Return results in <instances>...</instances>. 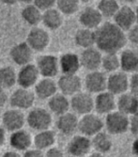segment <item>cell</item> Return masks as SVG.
<instances>
[{"label": "cell", "mask_w": 138, "mask_h": 157, "mask_svg": "<svg viewBox=\"0 0 138 157\" xmlns=\"http://www.w3.org/2000/svg\"><path fill=\"white\" fill-rule=\"evenodd\" d=\"M137 113H138V112H137Z\"/></svg>", "instance_id": "54"}, {"label": "cell", "mask_w": 138, "mask_h": 157, "mask_svg": "<svg viewBox=\"0 0 138 157\" xmlns=\"http://www.w3.org/2000/svg\"><path fill=\"white\" fill-rule=\"evenodd\" d=\"M43 154H44V157H65L63 151L59 148L54 147V146L46 150L43 152Z\"/></svg>", "instance_id": "40"}, {"label": "cell", "mask_w": 138, "mask_h": 157, "mask_svg": "<svg viewBox=\"0 0 138 157\" xmlns=\"http://www.w3.org/2000/svg\"><path fill=\"white\" fill-rule=\"evenodd\" d=\"M105 72L109 74H113L117 72V70L120 68L119 63V56L117 54H105L103 56L102 65H101Z\"/></svg>", "instance_id": "35"}, {"label": "cell", "mask_w": 138, "mask_h": 157, "mask_svg": "<svg viewBox=\"0 0 138 157\" xmlns=\"http://www.w3.org/2000/svg\"><path fill=\"white\" fill-rule=\"evenodd\" d=\"M36 67L43 78H54L59 73L58 59L54 55H43L38 58Z\"/></svg>", "instance_id": "9"}, {"label": "cell", "mask_w": 138, "mask_h": 157, "mask_svg": "<svg viewBox=\"0 0 138 157\" xmlns=\"http://www.w3.org/2000/svg\"><path fill=\"white\" fill-rule=\"evenodd\" d=\"M58 63L63 75H77L81 68L79 56L72 52L63 54L58 59Z\"/></svg>", "instance_id": "22"}, {"label": "cell", "mask_w": 138, "mask_h": 157, "mask_svg": "<svg viewBox=\"0 0 138 157\" xmlns=\"http://www.w3.org/2000/svg\"><path fill=\"white\" fill-rule=\"evenodd\" d=\"M8 102H9V96L7 94L6 90L0 87V108L4 107Z\"/></svg>", "instance_id": "42"}, {"label": "cell", "mask_w": 138, "mask_h": 157, "mask_svg": "<svg viewBox=\"0 0 138 157\" xmlns=\"http://www.w3.org/2000/svg\"><path fill=\"white\" fill-rule=\"evenodd\" d=\"M92 150L91 139L83 135H74L68 142L67 151L74 157H86Z\"/></svg>", "instance_id": "8"}, {"label": "cell", "mask_w": 138, "mask_h": 157, "mask_svg": "<svg viewBox=\"0 0 138 157\" xmlns=\"http://www.w3.org/2000/svg\"><path fill=\"white\" fill-rule=\"evenodd\" d=\"M50 40V35L44 28L34 26L27 33L25 42L32 51L41 52L49 46Z\"/></svg>", "instance_id": "7"}, {"label": "cell", "mask_w": 138, "mask_h": 157, "mask_svg": "<svg viewBox=\"0 0 138 157\" xmlns=\"http://www.w3.org/2000/svg\"><path fill=\"white\" fill-rule=\"evenodd\" d=\"M57 141L56 132L52 129H46L38 132L33 137V144L35 149L39 151H46L54 146Z\"/></svg>", "instance_id": "26"}, {"label": "cell", "mask_w": 138, "mask_h": 157, "mask_svg": "<svg viewBox=\"0 0 138 157\" xmlns=\"http://www.w3.org/2000/svg\"><path fill=\"white\" fill-rule=\"evenodd\" d=\"M22 157H44L43 151L38 149H29L24 151V155Z\"/></svg>", "instance_id": "41"}, {"label": "cell", "mask_w": 138, "mask_h": 157, "mask_svg": "<svg viewBox=\"0 0 138 157\" xmlns=\"http://www.w3.org/2000/svg\"><path fill=\"white\" fill-rule=\"evenodd\" d=\"M41 15H43V11L32 3L25 5L21 10V16L24 22L32 27L38 26V25L41 23Z\"/></svg>", "instance_id": "30"}, {"label": "cell", "mask_w": 138, "mask_h": 157, "mask_svg": "<svg viewBox=\"0 0 138 157\" xmlns=\"http://www.w3.org/2000/svg\"><path fill=\"white\" fill-rule=\"evenodd\" d=\"M6 130L4 129V128L2 126H0V146L4 145L5 141H6Z\"/></svg>", "instance_id": "45"}, {"label": "cell", "mask_w": 138, "mask_h": 157, "mask_svg": "<svg viewBox=\"0 0 138 157\" xmlns=\"http://www.w3.org/2000/svg\"><path fill=\"white\" fill-rule=\"evenodd\" d=\"M58 10L66 16H71L75 14L80 8L79 0H57Z\"/></svg>", "instance_id": "33"}, {"label": "cell", "mask_w": 138, "mask_h": 157, "mask_svg": "<svg viewBox=\"0 0 138 157\" xmlns=\"http://www.w3.org/2000/svg\"><path fill=\"white\" fill-rule=\"evenodd\" d=\"M126 37L132 44L138 45V24H135L132 28H130Z\"/></svg>", "instance_id": "39"}, {"label": "cell", "mask_w": 138, "mask_h": 157, "mask_svg": "<svg viewBox=\"0 0 138 157\" xmlns=\"http://www.w3.org/2000/svg\"><path fill=\"white\" fill-rule=\"evenodd\" d=\"M117 109V98L113 94L104 90L98 93L94 98V110L98 115H107Z\"/></svg>", "instance_id": "14"}, {"label": "cell", "mask_w": 138, "mask_h": 157, "mask_svg": "<svg viewBox=\"0 0 138 157\" xmlns=\"http://www.w3.org/2000/svg\"><path fill=\"white\" fill-rule=\"evenodd\" d=\"M58 84L53 78H43L34 86V94L40 100H49L58 93Z\"/></svg>", "instance_id": "23"}, {"label": "cell", "mask_w": 138, "mask_h": 157, "mask_svg": "<svg viewBox=\"0 0 138 157\" xmlns=\"http://www.w3.org/2000/svg\"><path fill=\"white\" fill-rule=\"evenodd\" d=\"M57 84L60 93L67 97L80 92L83 87V81L77 75H62Z\"/></svg>", "instance_id": "12"}, {"label": "cell", "mask_w": 138, "mask_h": 157, "mask_svg": "<svg viewBox=\"0 0 138 157\" xmlns=\"http://www.w3.org/2000/svg\"><path fill=\"white\" fill-rule=\"evenodd\" d=\"M134 14H135V20H136V24H138V6L135 8L134 10Z\"/></svg>", "instance_id": "49"}, {"label": "cell", "mask_w": 138, "mask_h": 157, "mask_svg": "<svg viewBox=\"0 0 138 157\" xmlns=\"http://www.w3.org/2000/svg\"><path fill=\"white\" fill-rule=\"evenodd\" d=\"M132 152L134 156L138 157V136H135L132 144Z\"/></svg>", "instance_id": "44"}, {"label": "cell", "mask_w": 138, "mask_h": 157, "mask_svg": "<svg viewBox=\"0 0 138 157\" xmlns=\"http://www.w3.org/2000/svg\"><path fill=\"white\" fill-rule=\"evenodd\" d=\"M2 127L10 133L23 129L25 124V116L23 111L11 108L6 110L1 116Z\"/></svg>", "instance_id": "10"}, {"label": "cell", "mask_w": 138, "mask_h": 157, "mask_svg": "<svg viewBox=\"0 0 138 157\" xmlns=\"http://www.w3.org/2000/svg\"><path fill=\"white\" fill-rule=\"evenodd\" d=\"M17 1L20 3L25 4V5H28V4H31L33 2V0H17Z\"/></svg>", "instance_id": "48"}, {"label": "cell", "mask_w": 138, "mask_h": 157, "mask_svg": "<svg viewBox=\"0 0 138 157\" xmlns=\"http://www.w3.org/2000/svg\"><path fill=\"white\" fill-rule=\"evenodd\" d=\"M78 117L73 112H67L58 116L56 125L59 133L64 136H73L78 130Z\"/></svg>", "instance_id": "21"}, {"label": "cell", "mask_w": 138, "mask_h": 157, "mask_svg": "<svg viewBox=\"0 0 138 157\" xmlns=\"http://www.w3.org/2000/svg\"><path fill=\"white\" fill-rule=\"evenodd\" d=\"M9 142L10 147L16 151H25L29 150L33 144V137L24 128L15 132H12L9 136Z\"/></svg>", "instance_id": "20"}, {"label": "cell", "mask_w": 138, "mask_h": 157, "mask_svg": "<svg viewBox=\"0 0 138 157\" xmlns=\"http://www.w3.org/2000/svg\"><path fill=\"white\" fill-rule=\"evenodd\" d=\"M36 100L34 91L28 89L19 88L15 90L9 97V102L12 108L21 111L32 108Z\"/></svg>", "instance_id": "6"}, {"label": "cell", "mask_w": 138, "mask_h": 157, "mask_svg": "<svg viewBox=\"0 0 138 157\" xmlns=\"http://www.w3.org/2000/svg\"><path fill=\"white\" fill-rule=\"evenodd\" d=\"M120 69L125 74H135L138 72V53L132 50H123L119 56Z\"/></svg>", "instance_id": "25"}, {"label": "cell", "mask_w": 138, "mask_h": 157, "mask_svg": "<svg viewBox=\"0 0 138 157\" xmlns=\"http://www.w3.org/2000/svg\"><path fill=\"white\" fill-rule=\"evenodd\" d=\"M48 107L51 113L60 116L70 110V100L61 93H56L48 100Z\"/></svg>", "instance_id": "28"}, {"label": "cell", "mask_w": 138, "mask_h": 157, "mask_svg": "<svg viewBox=\"0 0 138 157\" xmlns=\"http://www.w3.org/2000/svg\"><path fill=\"white\" fill-rule=\"evenodd\" d=\"M41 23L50 30H58L63 25V15L58 9H49L43 11Z\"/></svg>", "instance_id": "29"}, {"label": "cell", "mask_w": 138, "mask_h": 157, "mask_svg": "<svg viewBox=\"0 0 138 157\" xmlns=\"http://www.w3.org/2000/svg\"><path fill=\"white\" fill-rule=\"evenodd\" d=\"M94 33L97 49L104 54H117L125 47L128 40L125 32L113 22L103 23Z\"/></svg>", "instance_id": "1"}, {"label": "cell", "mask_w": 138, "mask_h": 157, "mask_svg": "<svg viewBox=\"0 0 138 157\" xmlns=\"http://www.w3.org/2000/svg\"><path fill=\"white\" fill-rule=\"evenodd\" d=\"M117 110L128 117L138 112V97L131 92L123 93L117 99Z\"/></svg>", "instance_id": "24"}, {"label": "cell", "mask_w": 138, "mask_h": 157, "mask_svg": "<svg viewBox=\"0 0 138 157\" xmlns=\"http://www.w3.org/2000/svg\"><path fill=\"white\" fill-rule=\"evenodd\" d=\"M79 59L81 67L85 68L89 72H93V71H98V69L101 67L103 55L99 49L90 47L83 50Z\"/></svg>", "instance_id": "16"}, {"label": "cell", "mask_w": 138, "mask_h": 157, "mask_svg": "<svg viewBox=\"0 0 138 157\" xmlns=\"http://www.w3.org/2000/svg\"><path fill=\"white\" fill-rule=\"evenodd\" d=\"M67 157H74V156H72V155H69V156H67Z\"/></svg>", "instance_id": "53"}, {"label": "cell", "mask_w": 138, "mask_h": 157, "mask_svg": "<svg viewBox=\"0 0 138 157\" xmlns=\"http://www.w3.org/2000/svg\"><path fill=\"white\" fill-rule=\"evenodd\" d=\"M9 56L16 65L22 67L31 63L33 59V51L25 41H22L11 47L9 51Z\"/></svg>", "instance_id": "17"}, {"label": "cell", "mask_w": 138, "mask_h": 157, "mask_svg": "<svg viewBox=\"0 0 138 157\" xmlns=\"http://www.w3.org/2000/svg\"><path fill=\"white\" fill-rule=\"evenodd\" d=\"M25 121L31 129L39 132L50 129L53 123V117L50 111L43 107H35L28 112L25 117Z\"/></svg>", "instance_id": "3"}, {"label": "cell", "mask_w": 138, "mask_h": 157, "mask_svg": "<svg viewBox=\"0 0 138 157\" xmlns=\"http://www.w3.org/2000/svg\"><path fill=\"white\" fill-rule=\"evenodd\" d=\"M104 127L103 120L98 114L89 113L81 116L78 121V130L81 135L88 137H92L98 133L102 132Z\"/></svg>", "instance_id": "4"}, {"label": "cell", "mask_w": 138, "mask_h": 157, "mask_svg": "<svg viewBox=\"0 0 138 157\" xmlns=\"http://www.w3.org/2000/svg\"><path fill=\"white\" fill-rule=\"evenodd\" d=\"M107 76L100 71L89 72L84 80V85L87 91L90 94H98L106 90Z\"/></svg>", "instance_id": "15"}, {"label": "cell", "mask_w": 138, "mask_h": 157, "mask_svg": "<svg viewBox=\"0 0 138 157\" xmlns=\"http://www.w3.org/2000/svg\"><path fill=\"white\" fill-rule=\"evenodd\" d=\"M91 146L96 152L107 154L113 149L112 137L107 132L102 131L97 135H95L94 136H92Z\"/></svg>", "instance_id": "27"}, {"label": "cell", "mask_w": 138, "mask_h": 157, "mask_svg": "<svg viewBox=\"0 0 138 157\" xmlns=\"http://www.w3.org/2000/svg\"><path fill=\"white\" fill-rule=\"evenodd\" d=\"M1 157H22V155L19 153V151L12 150V151H8L4 152Z\"/></svg>", "instance_id": "43"}, {"label": "cell", "mask_w": 138, "mask_h": 157, "mask_svg": "<svg viewBox=\"0 0 138 157\" xmlns=\"http://www.w3.org/2000/svg\"><path fill=\"white\" fill-rule=\"evenodd\" d=\"M1 116H2V114H1V112H0V121H1Z\"/></svg>", "instance_id": "52"}, {"label": "cell", "mask_w": 138, "mask_h": 157, "mask_svg": "<svg viewBox=\"0 0 138 157\" xmlns=\"http://www.w3.org/2000/svg\"><path fill=\"white\" fill-rule=\"evenodd\" d=\"M17 82V73L11 66L0 68V87L4 90L14 87Z\"/></svg>", "instance_id": "32"}, {"label": "cell", "mask_w": 138, "mask_h": 157, "mask_svg": "<svg viewBox=\"0 0 138 157\" xmlns=\"http://www.w3.org/2000/svg\"><path fill=\"white\" fill-rule=\"evenodd\" d=\"M106 90L114 96H119L129 90V77L123 72L110 74L106 81Z\"/></svg>", "instance_id": "11"}, {"label": "cell", "mask_w": 138, "mask_h": 157, "mask_svg": "<svg viewBox=\"0 0 138 157\" xmlns=\"http://www.w3.org/2000/svg\"><path fill=\"white\" fill-rule=\"evenodd\" d=\"M88 157H107L106 154H103V153H100V152H92V153H89L88 155Z\"/></svg>", "instance_id": "46"}, {"label": "cell", "mask_w": 138, "mask_h": 157, "mask_svg": "<svg viewBox=\"0 0 138 157\" xmlns=\"http://www.w3.org/2000/svg\"><path fill=\"white\" fill-rule=\"evenodd\" d=\"M97 9L103 17L111 18L119 9V5L117 0H100Z\"/></svg>", "instance_id": "34"}, {"label": "cell", "mask_w": 138, "mask_h": 157, "mask_svg": "<svg viewBox=\"0 0 138 157\" xmlns=\"http://www.w3.org/2000/svg\"><path fill=\"white\" fill-rule=\"evenodd\" d=\"M32 4H34L41 11H44L54 8V6L57 4V0H33Z\"/></svg>", "instance_id": "36"}, {"label": "cell", "mask_w": 138, "mask_h": 157, "mask_svg": "<svg viewBox=\"0 0 138 157\" xmlns=\"http://www.w3.org/2000/svg\"><path fill=\"white\" fill-rule=\"evenodd\" d=\"M129 130L132 135L138 136V113L129 117Z\"/></svg>", "instance_id": "38"}, {"label": "cell", "mask_w": 138, "mask_h": 157, "mask_svg": "<svg viewBox=\"0 0 138 157\" xmlns=\"http://www.w3.org/2000/svg\"><path fill=\"white\" fill-rule=\"evenodd\" d=\"M103 16L98 10L97 8L94 7H86L80 12L79 22L84 26V28L88 29H97V28L103 24Z\"/></svg>", "instance_id": "19"}, {"label": "cell", "mask_w": 138, "mask_h": 157, "mask_svg": "<svg viewBox=\"0 0 138 157\" xmlns=\"http://www.w3.org/2000/svg\"><path fill=\"white\" fill-rule=\"evenodd\" d=\"M1 2L5 5H8V6H12V5H14L16 4L18 1L17 0H1Z\"/></svg>", "instance_id": "47"}, {"label": "cell", "mask_w": 138, "mask_h": 157, "mask_svg": "<svg viewBox=\"0 0 138 157\" xmlns=\"http://www.w3.org/2000/svg\"><path fill=\"white\" fill-rule=\"evenodd\" d=\"M129 90L132 94L138 97V72L132 74L129 78Z\"/></svg>", "instance_id": "37"}, {"label": "cell", "mask_w": 138, "mask_h": 157, "mask_svg": "<svg viewBox=\"0 0 138 157\" xmlns=\"http://www.w3.org/2000/svg\"><path fill=\"white\" fill-rule=\"evenodd\" d=\"M123 1H125L127 3H134V2H137L138 0H123Z\"/></svg>", "instance_id": "50"}, {"label": "cell", "mask_w": 138, "mask_h": 157, "mask_svg": "<svg viewBox=\"0 0 138 157\" xmlns=\"http://www.w3.org/2000/svg\"><path fill=\"white\" fill-rule=\"evenodd\" d=\"M39 74L35 64L29 63L22 66L17 73V84L20 88L30 90L39 81Z\"/></svg>", "instance_id": "13"}, {"label": "cell", "mask_w": 138, "mask_h": 157, "mask_svg": "<svg viewBox=\"0 0 138 157\" xmlns=\"http://www.w3.org/2000/svg\"><path fill=\"white\" fill-rule=\"evenodd\" d=\"M103 122L110 136H119L129 130V117L117 110L107 114Z\"/></svg>", "instance_id": "2"}, {"label": "cell", "mask_w": 138, "mask_h": 157, "mask_svg": "<svg viewBox=\"0 0 138 157\" xmlns=\"http://www.w3.org/2000/svg\"><path fill=\"white\" fill-rule=\"evenodd\" d=\"M70 107L74 114L84 116L94 110V98L88 91H80L70 100Z\"/></svg>", "instance_id": "5"}, {"label": "cell", "mask_w": 138, "mask_h": 157, "mask_svg": "<svg viewBox=\"0 0 138 157\" xmlns=\"http://www.w3.org/2000/svg\"><path fill=\"white\" fill-rule=\"evenodd\" d=\"M74 41L78 47L83 49H88L95 45V33L94 30L88 28L78 29L74 35Z\"/></svg>", "instance_id": "31"}, {"label": "cell", "mask_w": 138, "mask_h": 157, "mask_svg": "<svg viewBox=\"0 0 138 157\" xmlns=\"http://www.w3.org/2000/svg\"><path fill=\"white\" fill-rule=\"evenodd\" d=\"M79 1L82 3H89V2L93 1V0H79Z\"/></svg>", "instance_id": "51"}, {"label": "cell", "mask_w": 138, "mask_h": 157, "mask_svg": "<svg viewBox=\"0 0 138 157\" xmlns=\"http://www.w3.org/2000/svg\"><path fill=\"white\" fill-rule=\"evenodd\" d=\"M113 19V23L124 32L128 31L130 28H132L136 24L134 10H132L130 6L119 7Z\"/></svg>", "instance_id": "18"}]
</instances>
